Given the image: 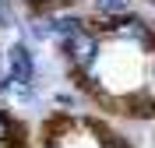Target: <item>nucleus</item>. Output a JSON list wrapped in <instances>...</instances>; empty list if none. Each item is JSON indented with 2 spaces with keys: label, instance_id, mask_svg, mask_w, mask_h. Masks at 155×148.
Here are the masks:
<instances>
[{
  "label": "nucleus",
  "instance_id": "f257e3e1",
  "mask_svg": "<svg viewBox=\"0 0 155 148\" xmlns=\"http://www.w3.org/2000/svg\"><path fill=\"white\" fill-rule=\"evenodd\" d=\"M57 46H60V53H64V60H67V67L74 71V74H88V71L99 64V53H102V32H95L92 21H88L81 32L60 39Z\"/></svg>",
  "mask_w": 155,
  "mask_h": 148
},
{
  "label": "nucleus",
  "instance_id": "f03ea898",
  "mask_svg": "<svg viewBox=\"0 0 155 148\" xmlns=\"http://www.w3.org/2000/svg\"><path fill=\"white\" fill-rule=\"evenodd\" d=\"M102 35L109 39H120V42H130V46H141V49H155V25L134 11L127 14H116V18H99V28Z\"/></svg>",
  "mask_w": 155,
  "mask_h": 148
},
{
  "label": "nucleus",
  "instance_id": "7ed1b4c3",
  "mask_svg": "<svg viewBox=\"0 0 155 148\" xmlns=\"http://www.w3.org/2000/svg\"><path fill=\"white\" fill-rule=\"evenodd\" d=\"M4 67H7V74H11L14 85H35L39 64H35V53H32L28 42H21V39L11 42L7 53H4Z\"/></svg>",
  "mask_w": 155,
  "mask_h": 148
},
{
  "label": "nucleus",
  "instance_id": "20e7f679",
  "mask_svg": "<svg viewBox=\"0 0 155 148\" xmlns=\"http://www.w3.org/2000/svg\"><path fill=\"white\" fill-rule=\"evenodd\" d=\"M49 25H53V39H67V35H74V32H81L88 25V18H81V14H49Z\"/></svg>",
  "mask_w": 155,
  "mask_h": 148
},
{
  "label": "nucleus",
  "instance_id": "39448f33",
  "mask_svg": "<svg viewBox=\"0 0 155 148\" xmlns=\"http://www.w3.org/2000/svg\"><path fill=\"white\" fill-rule=\"evenodd\" d=\"M134 0H92L95 7V18H116V14H127Z\"/></svg>",
  "mask_w": 155,
  "mask_h": 148
},
{
  "label": "nucleus",
  "instance_id": "423d86ee",
  "mask_svg": "<svg viewBox=\"0 0 155 148\" xmlns=\"http://www.w3.org/2000/svg\"><path fill=\"white\" fill-rule=\"evenodd\" d=\"M18 130H21L18 120L0 106V145H18Z\"/></svg>",
  "mask_w": 155,
  "mask_h": 148
},
{
  "label": "nucleus",
  "instance_id": "0eeeda50",
  "mask_svg": "<svg viewBox=\"0 0 155 148\" xmlns=\"http://www.w3.org/2000/svg\"><path fill=\"white\" fill-rule=\"evenodd\" d=\"M14 25V11H11V0H0V28H11Z\"/></svg>",
  "mask_w": 155,
  "mask_h": 148
},
{
  "label": "nucleus",
  "instance_id": "6e6552de",
  "mask_svg": "<svg viewBox=\"0 0 155 148\" xmlns=\"http://www.w3.org/2000/svg\"><path fill=\"white\" fill-rule=\"evenodd\" d=\"M67 4H74V0H67Z\"/></svg>",
  "mask_w": 155,
  "mask_h": 148
}]
</instances>
